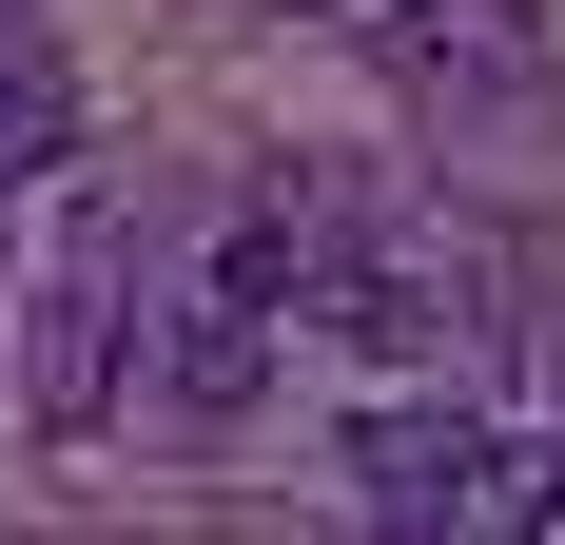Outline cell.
<instances>
[{
    "instance_id": "cell-1",
    "label": "cell",
    "mask_w": 565,
    "mask_h": 545,
    "mask_svg": "<svg viewBox=\"0 0 565 545\" xmlns=\"http://www.w3.org/2000/svg\"><path fill=\"white\" fill-rule=\"evenodd\" d=\"M117 272H137V215L78 195L58 215V272H40V429H98L117 409Z\"/></svg>"
},
{
    "instance_id": "cell-2",
    "label": "cell",
    "mask_w": 565,
    "mask_h": 545,
    "mask_svg": "<svg viewBox=\"0 0 565 545\" xmlns=\"http://www.w3.org/2000/svg\"><path fill=\"white\" fill-rule=\"evenodd\" d=\"M371 40H391L409 98H449V117H526L546 98V20L526 0H371Z\"/></svg>"
},
{
    "instance_id": "cell-3",
    "label": "cell",
    "mask_w": 565,
    "mask_h": 545,
    "mask_svg": "<svg viewBox=\"0 0 565 545\" xmlns=\"http://www.w3.org/2000/svg\"><path fill=\"white\" fill-rule=\"evenodd\" d=\"M351 488H371V526H508V448L468 409H371L351 429Z\"/></svg>"
},
{
    "instance_id": "cell-4",
    "label": "cell",
    "mask_w": 565,
    "mask_h": 545,
    "mask_svg": "<svg viewBox=\"0 0 565 545\" xmlns=\"http://www.w3.org/2000/svg\"><path fill=\"white\" fill-rule=\"evenodd\" d=\"M58 157H78V78H58L40 0H0V195H20V175H58Z\"/></svg>"
},
{
    "instance_id": "cell-5",
    "label": "cell",
    "mask_w": 565,
    "mask_h": 545,
    "mask_svg": "<svg viewBox=\"0 0 565 545\" xmlns=\"http://www.w3.org/2000/svg\"><path fill=\"white\" fill-rule=\"evenodd\" d=\"M157 371H175V409H254V371H274V312H234L215 272H195V292H175V351H157Z\"/></svg>"
},
{
    "instance_id": "cell-6",
    "label": "cell",
    "mask_w": 565,
    "mask_h": 545,
    "mask_svg": "<svg viewBox=\"0 0 565 545\" xmlns=\"http://www.w3.org/2000/svg\"><path fill=\"white\" fill-rule=\"evenodd\" d=\"M508 545H565V448H508Z\"/></svg>"
},
{
    "instance_id": "cell-7",
    "label": "cell",
    "mask_w": 565,
    "mask_h": 545,
    "mask_svg": "<svg viewBox=\"0 0 565 545\" xmlns=\"http://www.w3.org/2000/svg\"><path fill=\"white\" fill-rule=\"evenodd\" d=\"M40 545H98V526H40Z\"/></svg>"
}]
</instances>
